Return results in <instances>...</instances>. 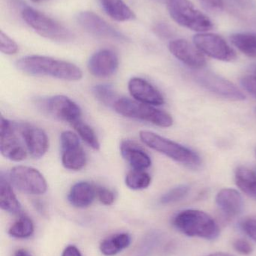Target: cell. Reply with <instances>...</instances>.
<instances>
[{
	"label": "cell",
	"mask_w": 256,
	"mask_h": 256,
	"mask_svg": "<svg viewBox=\"0 0 256 256\" xmlns=\"http://www.w3.org/2000/svg\"><path fill=\"white\" fill-rule=\"evenodd\" d=\"M16 66L24 73L33 76H49L68 81L82 79V70L73 63L45 56H28L20 58Z\"/></svg>",
	"instance_id": "cell-1"
},
{
	"label": "cell",
	"mask_w": 256,
	"mask_h": 256,
	"mask_svg": "<svg viewBox=\"0 0 256 256\" xmlns=\"http://www.w3.org/2000/svg\"><path fill=\"white\" fill-rule=\"evenodd\" d=\"M173 225L180 232L189 237L213 240L219 234V226L214 220L198 210H185L174 216Z\"/></svg>",
	"instance_id": "cell-2"
},
{
	"label": "cell",
	"mask_w": 256,
	"mask_h": 256,
	"mask_svg": "<svg viewBox=\"0 0 256 256\" xmlns=\"http://www.w3.org/2000/svg\"><path fill=\"white\" fill-rule=\"evenodd\" d=\"M113 108L123 116L147 122L159 127L168 128L173 124L172 117L168 112L127 98H119Z\"/></svg>",
	"instance_id": "cell-3"
},
{
	"label": "cell",
	"mask_w": 256,
	"mask_h": 256,
	"mask_svg": "<svg viewBox=\"0 0 256 256\" xmlns=\"http://www.w3.org/2000/svg\"><path fill=\"white\" fill-rule=\"evenodd\" d=\"M139 134L143 142L150 148L163 154L177 162L194 166L201 164L200 156L188 148L150 131L141 130Z\"/></svg>",
	"instance_id": "cell-4"
},
{
	"label": "cell",
	"mask_w": 256,
	"mask_h": 256,
	"mask_svg": "<svg viewBox=\"0 0 256 256\" xmlns=\"http://www.w3.org/2000/svg\"><path fill=\"white\" fill-rule=\"evenodd\" d=\"M24 20L45 38L54 42H67L73 39V34L60 22L31 7H24L21 12Z\"/></svg>",
	"instance_id": "cell-5"
},
{
	"label": "cell",
	"mask_w": 256,
	"mask_h": 256,
	"mask_svg": "<svg viewBox=\"0 0 256 256\" xmlns=\"http://www.w3.org/2000/svg\"><path fill=\"white\" fill-rule=\"evenodd\" d=\"M170 16L181 26L198 32L213 28L210 18L200 12L189 0H168Z\"/></svg>",
	"instance_id": "cell-6"
},
{
	"label": "cell",
	"mask_w": 256,
	"mask_h": 256,
	"mask_svg": "<svg viewBox=\"0 0 256 256\" xmlns=\"http://www.w3.org/2000/svg\"><path fill=\"white\" fill-rule=\"evenodd\" d=\"M9 182L21 192L29 195H42L48 189L46 180L33 167L17 166L11 170Z\"/></svg>",
	"instance_id": "cell-7"
},
{
	"label": "cell",
	"mask_w": 256,
	"mask_h": 256,
	"mask_svg": "<svg viewBox=\"0 0 256 256\" xmlns=\"http://www.w3.org/2000/svg\"><path fill=\"white\" fill-rule=\"evenodd\" d=\"M194 80L210 92L231 100H243L245 94L232 82L212 72L199 70L193 73Z\"/></svg>",
	"instance_id": "cell-8"
},
{
	"label": "cell",
	"mask_w": 256,
	"mask_h": 256,
	"mask_svg": "<svg viewBox=\"0 0 256 256\" xmlns=\"http://www.w3.org/2000/svg\"><path fill=\"white\" fill-rule=\"evenodd\" d=\"M194 44L202 54L224 62H232L237 58L235 51L219 34L202 32L193 37Z\"/></svg>",
	"instance_id": "cell-9"
},
{
	"label": "cell",
	"mask_w": 256,
	"mask_h": 256,
	"mask_svg": "<svg viewBox=\"0 0 256 256\" xmlns=\"http://www.w3.org/2000/svg\"><path fill=\"white\" fill-rule=\"evenodd\" d=\"M78 25L87 32L103 38L117 42H126L128 38L123 33L110 25L105 20L93 12H81L77 15Z\"/></svg>",
	"instance_id": "cell-10"
},
{
	"label": "cell",
	"mask_w": 256,
	"mask_h": 256,
	"mask_svg": "<svg viewBox=\"0 0 256 256\" xmlns=\"http://www.w3.org/2000/svg\"><path fill=\"white\" fill-rule=\"evenodd\" d=\"M0 152L4 158L15 162L24 160L27 153L15 132L12 122L1 117L0 123Z\"/></svg>",
	"instance_id": "cell-11"
},
{
	"label": "cell",
	"mask_w": 256,
	"mask_h": 256,
	"mask_svg": "<svg viewBox=\"0 0 256 256\" xmlns=\"http://www.w3.org/2000/svg\"><path fill=\"white\" fill-rule=\"evenodd\" d=\"M45 110L57 120L72 124L81 120V110L78 104L64 96H56L44 102Z\"/></svg>",
	"instance_id": "cell-12"
},
{
	"label": "cell",
	"mask_w": 256,
	"mask_h": 256,
	"mask_svg": "<svg viewBox=\"0 0 256 256\" xmlns=\"http://www.w3.org/2000/svg\"><path fill=\"white\" fill-rule=\"evenodd\" d=\"M170 52L177 60L188 67L194 69H202L205 67V57L195 44L185 39H175L168 44Z\"/></svg>",
	"instance_id": "cell-13"
},
{
	"label": "cell",
	"mask_w": 256,
	"mask_h": 256,
	"mask_svg": "<svg viewBox=\"0 0 256 256\" xmlns=\"http://www.w3.org/2000/svg\"><path fill=\"white\" fill-rule=\"evenodd\" d=\"M87 67L90 73L96 78H110L118 69L119 58L111 50H100L91 56Z\"/></svg>",
	"instance_id": "cell-14"
},
{
	"label": "cell",
	"mask_w": 256,
	"mask_h": 256,
	"mask_svg": "<svg viewBox=\"0 0 256 256\" xmlns=\"http://www.w3.org/2000/svg\"><path fill=\"white\" fill-rule=\"evenodd\" d=\"M20 132L31 156L36 159L42 158L49 147L46 132L41 128L28 124H21Z\"/></svg>",
	"instance_id": "cell-15"
},
{
	"label": "cell",
	"mask_w": 256,
	"mask_h": 256,
	"mask_svg": "<svg viewBox=\"0 0 256 256\" xmlns=\"http://www.w3.org/2000/svg\"><path fill=\"white\" fill-rule=\"evenodd\" d=\"M128 88L131 96L137 102L151 106H160L165 102L162 94L142 78H132L128 84Z\"/></svg>",
	"instance_id": "cell-16"
},
{
	"label": "cell",
	"mask_w": 256,
	"mask_h": 256,
	"mask_svg": "<svg viewBox=\"0 0 256 256\" xmlns=\"http://www.w3.org/2000/svg\"><path fill=\"white\" fill-rule=\"evenodd\" d=\"M218 208L227 218H234L241 214L243 201L241 195L234 189L221 190L216 197Z\"/></svg>",
	"instance_id": "cell-17"
},
{
	"label": "cell",
	"mask_w": 256,
	"mask_h": 256,
	"mask_svg": "<svg viewBox=\"0 0 256 256\" xmlns=\"http://www.w3.org/2000/svg\"><path fill=\"white\" fill-rule=\"evenodd\" d=\"M120 153L133 170H145L151 166V159L149 155L132 140L122 142Z\"/></svg>",
	"instance_id": "cell-18"
},
{
	"label": "cell",
	"mask_w": 256,
	"mask_h": 256,
	"mask_svg": "<svg viewBox=\"0 0 256 256\" xmlns=\"http://www.w3.org/2000/svg\"><path fill=\"white\" fill-rule=\"evenodd\" d=\"M96 197V186L89 182H81L71 188L68 200L74 207L85 208L91 206Z\"/></svg>",
	"instance_id": "cell-19"
},
{
	"label": "cell",
	"mask_w": 256,
	"mask_h": 256,
	"mask_svg": "<svg viewBox=\"0 0 256 256\" xmlns=\"http://www.w3.org/2000/svg\"><path fill=\"white\" fill-rule=\"evenodd\" d=\"M62 164L67 170L79 171L87 164V156L81 144L61 148Z\"/></svg>",
	"instance_id": "cell-20"
},
{
	"label": "cell",
	"mask_w": 256,
	"mask_h": 256,
	"mask_svg": "<svg viewBox=\"0 0 256 256\" xmlns=\"http://www.w3.org/2000/svg\"><path fill=\"white\" fill-rule=\"evenodd\" d=\"M104 12L114 20L119 22L132 20L135 14L123 0H99Z\"/></svg>",
	"instance_id": "cell-21"
},
{
	"label": "cell",
	"mask_w": 256,
	"mask_h": 256,
	"mask_svg": "<svg viewBox=\"0 0 256 256\" xmlns=\"http://www.w3.org/2000/svg\"><path fill=\"white\" fill-rule=\"evenodd\" d=\"M0 207L8 213L17 214L21 212V203L12 190L11 182L3 173L0 176Z\"/></svg>",
	"instance_id": "cell-22"
},
{
	"label": "cell",
	"mask_w": 256,
	"mask_h": 256,
	"mask_svg": "<svg viewBox=\"0 0 256 256\" xmlns=\"http://www.w3.org/2000/svg\"><path fill=\"white\" fill-rule=\"evenodd\" d=\"M237 186L245 194L256 200V168L240 166L235 171Z\"/></svg>",
	"instance_id": "cell-23"
},
{
	"label": "cell",
	"mask_w": 256,
	"mask_h": 256,
	"mask_svg": "<svg viewBox=\"0 0 256 256\" xmlns=\"http://www.w3.org/2000/svg\"><path fill=\"white\" fill-rule=\"evenodd\" d=\"M131 242H132V238L128 233L114 234L105 239L101 243L100 250L103 255L115 256L123 250L129 248Z\"/></svg>",
	"instance_id": "cell-24"
},
{
	"label": "cell",
	"mask_w": 256,
	"mask_h": 256,
	"mask_svg": "<svg viewBox=\"0 0 256 256\" xmlns=\"http://www.w3.org/2000/svg\"><path fill=\"white\" fill-rule=\"evenodd\" d=\"M230 40L240 52L249 57L256 58V33L243 32L234 33Z\"/></svg>",
	"instance_id": "cell-25"
},
{
	"label": "cell",
	"mask_w": 256,
	"mask_h": 256,
	"mask_svg": "<svg viewBox=\"0 0 256 256\" xmlns=\"http://www.w3.org/2000/svg\"><path fill=\"white\" fill-rule=\"evenodd\" d=\"M161 234L151 232L146 234L127 256H150L160 243Z\"/></svg>",
	"instance_id": "cell-26"
},
{
	"label": "cell",
	"mask_w": 256,
	"mask_h": 256,
	"mask_svg": "<svg viewBox=\"0 0 256 256\" xmlns=\"http://www.w3.org/2000/svg\"><path fill=\"white\" fill-rule=\"evenodd\" d=\"M126 186L134 190L148 188L151 183V177L144 170H133L129 172L125 179Z\"/></svg>",
	"instance_id": "cell-27"
},
{
	"label": "cell",
	"mask_w": 256,
	"mask_h": 256,
	"mask_svg": "<svg viewBox=\"0 0 256 256\" xmlns=\"http://www.w3.org/2000/svg\"><path fill=\"white\" fill-rule=\"evenodd\" d=\"M34 232L33 221L27 216H21L9 230V234L12 238L18 239L28 238Z\"/></svg>",
	"instance_id": "cell-28"
},
{
	"label": "cell",
	"mask_w": 256,
	"mask_h": 256,
	"mask_svg": "<svg viewBox=\"0 0 256 256\" xmlns=\"http://www.w3.org/2000/svg\"><path fill=\"white\" fill-rule=\"evenodd\" d=\"M72 126L76 130L81 138L92 148L94 150H99L100 148V143L98 140L97 136L95 131L88 124H86L81 120L73 123Z\"/></svg>",
	"instance_id": "cell-29"
},
{
	"label": "cell",
	"mask_w": 256,
	"mask_h": 256,
	"mask_svg": "<svg viewBox=\"0 0 256 256\" xmlns=\"http://www.w3.org/2000/svg\"><path fill=\"white\" fill-rule=\"evenodd\" d=\"M93 93L97 100L107 106H114L118 100L117 94L112 86L109 85H97L93 88Z\"/></svg>",
	"instance_id": "cell-30"
},
{
	"label": "cell",
	"mask_w": 256,
	"mask_h": 256,
	"mask_svg": "<svg viewBox=\"0 0 256 256\" xmlns=\"http://www.w3.org/2000/svg\"><path fill=\"white\" fill-rule=\"evenodd\" d=\"M189 186L188 185L183 184L176 186L173 189L170 190L166 194H164L160 198L162 204H168L171 203L177 202L180 201L186 196L189 192Z\"/></svg>",
	"instance_id": "cell-31"
},
{
	"label": "cell",
	"mask_w": 256,
	"mask_h": 256,
	"mask_svg": "<svg viewBox=\"0 0 256 256\" xmlns=\"http://www.w3.org/2000/svg\"><path fill=\"white\" fill-rule=\"evenodd\" d=\"M18 44L9 37L7 34L1 31L0 32V50L1 52L6 55H14L18 52Z\"/></svg>",
	"instance_id": "cell-32"
},
{
	"label": "cell",
	"mask_w": 256,
	"mask_h": 256,
	"mask_svg": "<svg viewBox=\"0 0 256 256\" xmlns=\"http://www.w3.org/2000/svg\"><path fill=\"white\" fill-rule=\"evenodd\" d=\"M225 2L237 12H249L255 8L253 0H225Z\"/></svg>",
	"instance_id": "cell-33"
},
{
	"label": "cell",
	"mask_w": 256,
	"mask_h": 256,
	"mask_svg": "<svg viewBox=\"0 0 256 256\" xmlns=\"http://www.w3.org/2000/svg\"><path fill=\"white\" fill-rule=\"evenodd\" d=\"M96 197L105 206H111L115 201V196L112 191L102 186L96 188Z\"/></svg>",
	"instance_id": "cell-34"
},
{
	"label": "cell",
	"mask_w": 256,
	"mask_h": 256,
	"mask_svg": "<svg viewBox=\"0 0 256 256\" xmlns=\"http://www.w3.org/2000/svg\"><path fill=\"white\" fill-rule=\"evenodd\" d=\"M153 31L162 38H171L174 36V30L166 22H159L155 24Z\"/></svg>",
	"instance_id": "cell-35"
},
{
	"label": "cell",
	"mask_w": 256,
	"mask_h": 256,
	"mask_svg": "<svg viewBox=\"0 0 256 256\" xmlns=\"http://www.w3.org/2000/svg\"><path fill=\"white\" fill-rule=\"evenodd\" d=\"M243 231L256 242V216H249L242 222Z\"/></svg>",
	"instance_id": "cell-36"
},
{
	"label": "cell",
	"mask_w": 256,
	"mask_h": 256,
	"mask_svg": "<svg viewBox=\"0 0 256 256\" xmlns=\"http://www.w3.org/2000/svg\"><path fill=\"white\" fill-rule=\"evenodd\" d=\"M234 250L242 255H249L253 251L252 245L244 239H237L233 243Z\"/></svg>",
	"instance_id": "cell-37"
},
{
	"label": "cell",
	"mask_w": 256,
	"mask_h": 256,
	"mask_svg": "<svg viewBox=\"0 0 256 256\" xmlns=\"http://www.w3.org/2000/svg\"><path fill=\"white\" fill-rule=\"evenodd\" d=\"M242 86L249 94L256 98V76H246L240 80Z\"/></svg>",
	"instance_id": "cell-38"
},
{
	"label": "cell",
	"mask_w": 256,
	"mask_h": 256,
	"mask_svg": "<svg viewBox=\"0 0 256 256\" xmlns=\"http://www.w3.org/2000/svg\"><path fill=\"white\" fill-rule=\"evenodd\" d=\"M203 7L211 12H220L223 9L222 0H198Z\"/></svg>",
	"instance_id": "cell-39"
},
{
	"label": "cell",
	"mask_w": 256,
	"mask_h": 256,
	"mask_svg": "<svg viewBox=\"0 0 256 256\" xmlns=\"http://www.w3.org/2000/svg\"><path fill=\"white\" fill-rule=\"evenodd\" d=\"M62 256H82V255L76 246H69L64 250Z\"/></svg>",
	"instance_id": "cell-40"
},
{
	"label": "cell",
	"mask_w": 256,
	"mask_h": 256,
	"mask_svg": "<svg viewBox=\"0 0 256 256\" xmlns=\"http://www.w3.org/2000/svg\"><path fill=\"white\" fill-rule=\"evenodd\" d=\"M35 206H36V208H37V210H39L41 213L43 214L45 213V207H44L42 202H36V203H35Z\"/></svg>",
	"instance_id": "cell-41"
},
{
	"label": "cell",
	"mask_w": 256,
	"mask_h": 256,
	"mask_svg": "<svg viewBox=\"0 0 256 256\" xmlns=\"http://www.w3.org/2000/svg\"><path fill=\"white\" fill-rule=\"evenodd\" d=\"M15 256H32L27 251L24 250H20L15 254Z\"/></svg>",
	"instance_id": "cell-42"
},
{
	"label": "cell",
	"mask_w": 256,
	"mask_h": 256,
	"mask_svg": "<svg viewBox=\"0 0 256 256\" xmlns=\"http://www.w3.org/2000/svg\"><path fill=\"white\" fill-rule=\"evenodd\" d=\"M207 256H233L231 254H225V252H215Z\"/></svg>",
	"instance_id": "cell-43"
},
{
	"label": "cell",
	"mask_w": 256,
	"mask_h": 256,
	"mask_svg": "<svg viewBox=\"0 0 256 256\" xmlns=\"http://www.w3.org/2000/svg\"><path fill=\"white\" fill-rule=\"evenodd\" d=\"M33 2H39L43 1V0H31Z\"/></svg>",
	"instance_id": "cell-44"
},
{
	"label": "cell",
	"mask_w": 256,
	"mask_h": 256,
	"mask_svg": "<svg viewBox=\"0 0 256 256\" xmlns=\"http://www.w3.org/2000/svg\"><path fill=\"white\" fill-rule=\"evenodd\" d=\"M253 73L255 76H256V66H255V68H253Z\"/></svg>",
	"instance_id": "cell-45"
},
{
	"label": "cell",
	"mask_w": 256,
	"mask_h": 256,
	"mask_svg": "<svg viewBox=\"0 0 256 256\" xmlns=\"http://www.w3.org/2000/svg\"><path fill=\"white\" fill-rule=\"evenodd\" d=\"M253 21H254V24H255V25H256V16H255V18H254V20Z\"/></svg>",
	"instance_id": "cell-46"
},
{
	"label": "cell",
	"mask_w": 256,
	"mask_h": 256,
	"mask_svg": "<svg viewBox=\"0 0 256 256\" xmlns=\"http://www.w3.org/2000/svg\"><path fill=\"white\" fill-rule=\"evenodd\" d=\"M255 153H256V152H255Z\"/></svg>",
	"instance_id": "cell-47"
}]
</instances>
